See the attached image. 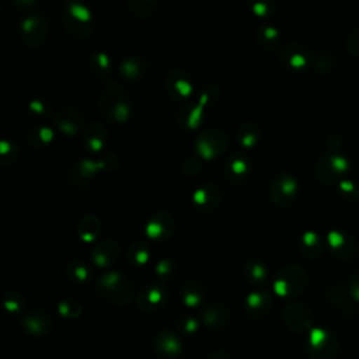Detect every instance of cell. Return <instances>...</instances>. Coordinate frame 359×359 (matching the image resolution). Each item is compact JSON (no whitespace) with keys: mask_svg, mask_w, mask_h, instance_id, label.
Returning <instances> with one entry per match:
<instances>
[{"mask_svg":"<svg viewBox=\"0 0 359 359\" xmlns=\"http://www.w3.org/2000/svg\"><path fill=\"white\" fill-rule=\"evenodd\" d=\"M97 107L102 118L111 123H123L132 112L128 91L119 81H108L101 90Z\"/></svg>","mask_w":359,"mask_h":359,"instance_id":"obj_1","label":"cell"},{"mask_svg":"<svg viewBox=\"0 0 359 359\" xmlns=\"http://www.w3.org/2000/svg\"><path fill=\"white\" fill-rule=\"evenodd\" d=\"M97 293L108 303L114 306L128 304L135 294L132 282L118 271L102 272L95 283Z\"/></svg>","mask_w":359,"mask_h":359,"instance_id":"obj_2","label":"cell"},{"mask_svg":"<svg viewBox=\"0 0 359 359\" xmlns=\"http://www.w3.org/2000/svg\"><path fill=\"white\" fill-rule=\"evenodd\" d=\"M119 158L116 154H104L98 158H90L83 157L74 161V164L69 170V178L72 182H74L77 187H83L90 184L97 174L100 172H108L114 171L119 167Z\"/></svg>","mask_w":359,"mask_h":359,"instance_id":"obj_3","label":"cell"},{"mask_svg":"<svg viewBox=\"0 0 359 359\" xmlns=\"http://www.w3.org/2000/svg\"><path fill=\"white\" fill-rule=\"evenodd\" d=\"M219 98V88L208 84L199 94L198 102H184L175 114L177 123L184 129H195L201 125L206 107L215 104Z\"/></svg>","mask_w":359,"mask_h":359,"instance_id":"obj_4","label":"cell"},{"mask_svg":"<svg viewBox=\"0 0 359 359\" xmlns=\"http://www.w3.org/2000/svg\"><path fill=\"white\" fill-rule=\"evenodd\" d=\"M63 25L67 34L77 39H86L93 32V13L81 1H69L62 14Z\"/></svg>","mask_w":359,"mask_h":359,"instance_id":"obj_5","label":"cell"},{"mask_svg":"<svg viewBox=\"0 0 359 359\" xmlns=\"http://www.w3.org/2000/svg\"><path fill=\"white\" fill-rule=\"evenodd\" d=\"M309 282V275L302 265L289 264L280 268L273 279V292L285 299L299 296Z\"/></svg>","mask_w":359,"mask_h":359,"instance_id":"obj_6","label":"cell"},{"mask_svg":"<svg viewBox=\"0 0 359 359\" xmlns=\"http://www.w3.org/2000/svg\"><path fill=\"white\" fill-rule=\"evenodd\" d=\"M304 351L310 359H335L339 345L331 331L325 328H311L306 338Z\"/></svg>","mask_w":359,"mask_h":359,"instance_id":"obj_7","label":"cell"},{"mask_svg":"<svg viewBox=\"0 0 359 359\" xmlns=\"http://www.w3.org/2000/svg\"><path fill=\"white\" fill-rule=\"evenodd\" d=\"M349 170V161L346 157L338 154V153H327L317 161L316 165V177L317 180L324 185H332L339 184L344 178V175Z\"/></svg>","mask_w":359,"mask_h":359,"instance_id":"obj_8","label":"cell"},{"mask_svg":"<svg viewBox=\"0 0 359 359\" xmlns=\"http://www.w3.org/2000/svg\"><path fill=\"white\" fill-rule=\"evenodd\" d=\"M229 146V136L219 128H208L195 139V150L202 158L212 160L224 153Z\"/></svg>","mask_w":359,"mask_h":359,"instance_id":"obj_9","label":"cell"},{"mask_svg":"<svg viewBox=\"0 0 359 359\" xmlns=\"http://www.w3.org/2000/svg\"><path fill=\"white\" fill-rule=\"evenodd\" d=\"M297 189H299L297 180L292 174L282 171L272 177L268 187V195H269V199L276 206L283 208L293 203L297 195Z\"/></svg>","mask_w":359,"mask_h":359,"instance_id":"obj_10","label":"cell"},{"mask_svg":"<svg viewBox=\"0 0 359 359\" xmlns=\"http://www.w3.org/2000/svg\"><path fill=\"white\" fill-rule=\"evenodd\" d=\"M20 34L28 46H41L49 35L46 18L41 13L27 14L20 22Z\"/></svg>","mask_w":359,"mask_h":359,"instance_id":"obj_11","label":"cell"},{"mask_svg":"<svg viewBox=\"0 0 359 359\" xmlns=\"http://www.w3.org/2000/svg\"><path fill=\"white\" fill-rule=\"evenodd\" d=\"M282 318L285 325L296 334L310 332L313 325V311L302 302L287 303L282 311Z\"/></svg>","mask_w":359,"mask_h":359,"instance_id":"obj_12","label":"cell"},{"mask_svg":"<svg viewBox=\"0 0 359 359\" xmlns=\"http://www.w3.org/2000/svg\"><path fill=\"white\" fill-rule=\"evenodd\" d=\"M168 303L167 289L157 282H150L144 285L136 294V306L143 313H157L165 307Z\"/></svg>","mask_w":359,"mask_h":359,"instance_id":"obj_13","label":"cell"},{"mask_svg":"<svg viewBox=\"0 0 359 359\" xmlns=\"http://www.w3.org/2000/svg\"><path fill=\"white\" fill-rule=\"evenodd\" d=\"M278 56L285 66L294 70L307 69L310 65L314 63L316 57V55L309 46L297 42H287L280 45Z\"/></svg>","mask_w":359,"mask_h":359,"instance_id":"obj_14","label":"cell"},{"mask_svg":"<svg viewBox=\"0 0 359 359\" xmlns=\"http://www.w3.org/2000/svg\"><path fill=\"white\" fill-rule=\"evenodd\" d=\"M327 243L332 255L341 261H352L358 257L359 244L356 238L345 230L334 229L328 231Z\"/></svg>","mask_w":359,"mask_h":359,"instance_id":"obj_15","label":"cell"},{"mask_svg":"<svg viewBox=\"0 0 359 359\" xmlns=\"http://www.w3.org/2000/svg\"><path fill=\"white\" fill-rule=\"evenodd\" d=\"M20 324L28 335L43 337L53 330L55 320L49 311L42 309H34L21 314Z\"/></svg>","mask_w":359,"mask_h":359,"instance_id":"obj_16","label":"cell"},{"mask_svg":"<svg viewBox=\"0 0 359 359\" xmlns=\"http://www.w3.org/2000/svg\"><path fill=\"white\" fill-rule=\"evenodd\" d=\"M53 121L59 130L66 136H74L81 129H84V114L80 108L74 105H63L60 107L55 115Z\"/></svg>","mask_w":359,"mask_h":359,"instance_id":"obj_17","label":"cell"},{"mask_svg":"<svg viewBox=\"0 0 359 359\" xmlns=\"http://www.w3.org/2000/svg\"><path fill=\"white\" fill-rule=\"evenodd\" d=\"M175 230V220L167 210L153 212L144 226V233L153 240H167Z\"/></svg>","mask_w":359,"mask_h":359,"instance_id":"obj_18","label":"cell"},{"mask_svg":"<svg viewBox=\"0 0 359 359\" xmlns=\"http://www.w3.org/2000/svg\"><path fill=\"white\" fill-rule=\"evenodd\" d=\"M153 349L160 359H177L182 352V344L178 334L163 328L154 335Z\"/></svg>","mask_w":359,"mask_h":359,"instance_id":"obj_19","label":"cell"},{"mask_svg":"<svg viewBox=\"0 0 359 359\" xmlns=\"http://www.w3.org/2000/svg\"><path fill=\"white\" fill-rule=\"evenodd\" d=\"M192 205L199 212H212L215 210L222 201V191L215 182H205L198 187L191 195Z\"/></svg>","mask_w":359,"mask_h":359,"instance_id":"obj_20","label":"cell"},{"mask_svg":"<svg viewBox=\"0 0 359 359\" xmlns=\"http://www.w3.org/2000/svg\"><path fill=\"white\" fill-rule=\"evenodd\" d=\"M121 244L115 238H102L90 251V258L94 265L108 268L121 257Z\"/></svg>","mask_w":359,"mask_h":359,"instance_id":"obj_21","label":"cell"},{"mask_svg":"<svg viewBox=\"0 0 359 359\" xmlns=\"http://www.w3.org/2000/svg\"><path fill=\"white\" fill-rule=\"evenodd\" d=\"M165 88L172 100L184 101L191 95L194 86L191 77L184 70L174 67L165 76Z\"/></svg>","mask_w":359,"mask_h":359,"instance_id":"obj_22","label":"cell"},{"mask_svg":"<svg viewBox=\"0 0 359 359\" xmlns=\"http://www.w3.org/2000/svg\"><path fill=\"white\" fill-rule=\"evenodd\" d=\"M273 306L272 296L265 290H254L245 296L244 307L250 318L261 320L266 317Z\"/></svg>","mask_w":359,"mask_h":359,"instance_id":"obj_23","label":"cell"},{"mask_svg":"<svg viewBox=\"0 0 359 359\" xmlns=\"http://www.w3.org/2000/svg\"><path fill=\"white\" fill-rule=\"evenodd\" d=\"M201 318L202 323L212 330H220L223 327H226L230 323L231 314L227 306L222 304V303H209L206 304L202 311H201Z\"/></svg>","mask_w":359,"mask_h":359,"instance_id":"obj_24","label":"cell"},{"mask_svg":"<svg viewBox=\"0 0 359 359\" xmlns=\"http://www.w3.org/2000/svg\"><path fill=\"white\" fill-rule=\"evenodd\" d=\"M83 143L90 151H100L105 147V144L109 140V133L108 129L100 123V122H90L84 126L81 132Z\"/></svg>","mask_w":359,"mask_h":359,"instance_id":"obj_25","label":"cell"},{"mask_svg":"<svg viewBox=\"0 0 359 359\" xmlns=\"http://www.w3.org/2000/svg\"><path fill=\"white\" fill-rule=\"evenodd\" d=\"M250 171V160L244 153L231 154L224 164V174L231 182H241Z\"/></svg>","mask_w":359,"mask_h":359,"instance_id":"obj_26","label":"cell"},{"mask_svg":"<svg viewBox=\"0 0 359 359\" xmlns=\"http://www.w3.org/2000/svg\"><path fill=\"white\" fill-rule=\"evenodd\" d=\"M325 299L330 302V304L335 306L341 313L349 314L353 311V307L351 304V300H353L349 294L348 285L344 286L341 283H332L325 289Z\"/></svg>","mask_w":359,"mask_h":359,"instance_id":"obj_27","label":"cell"},{"mask_svg":"<svg viewBox=\"0 0 359 359\" xmlns=\"http://www.w3.org/2000/svg\"><path fill=\"white\" fill-rule=\"evenodd\" d=\"M147 70V62L143 55H126L119 62V73L128 80H139Z\"/></svg>","mask_w":359,"mask_h":359,"instance_id":"obj_28","label":"cell"},{"mask_svg":"<svg viewBox=\"0 0 359 359\" xmlns=\"http://www.w3.org/2000/svg\"><path fill=\"white\" fill-rule=\"evenodd\" d=\"M88 69L95 79L104 81H108L114 72L109 55L102 50H95L88 56Z\"/></svg>","mask_w":359,"mask_h":359,"instance_id":"obj_29","label":"cell"},{"mask_svg":"<svg viewBox=\"0 0 359 359\" xmlns=\"http://www.w3.org/2000/svg\"><path fill=\"white\" fill-rule=\"evenodd\" d=\"M180 294L187 307H198L205 299V287L196 279H187L181 285Z\"/></svg>","mask_w":359,"mask_h":359,"instance_id":"obj_30","label":"cell"},{"mask_svg":"<svg viewBox=\"0 0 359 359\" xmlns=\"http://www.w3.org/2000/svg\"><path fill=\"white\" fill-rule=\"evenodd\" d=\"M53 137H55L53 129L49 128L48 125H42V123H35V125L29 126L27 130V135H25L27 143L34 149L46 147L53 140Z\"/></svg>","mask_w":359,"mask_h":359,"instance_id":"obj_31","label":"cell"},{"mask_svg":"<svg viewBox=\"0 0 359 359\" xmlns=\"http://www.w3.org/2000/svg\"><path fill=\"white\" fill-rule=\"evenodd\" d=\"M299 250L307 259H316L323 251V241L316 231H304L299 240Z\"/></svg>","mask_w":359,"mask_h":359,"instance_id":"obj_32","label":"cell"},{"mask_svg":"<svg viewBox=\"0 0 359 359\" xmlns=\"http://www.w3.org/2000/svg\"><path fill=\"white\" fill-rule=\"evenodd\" d=\"M101 233V220L95 215H84L77 224V236L80 240L90 243Z\"/></svg>","mask_w":359,"mask_h":359,"instance_id":"obj_33","label":"cell"},{"mask_svg":"<svg viewBox=\"0 0 359 359\" xmlns=\"http://www.w3.org/2000/svg\"><path fill=\"white\" fill-rule=\"evenodd\" d=\"M258 46L264 50H273L279 46V29L272 24H261L257 29Z\"/></svg>","mask_w":359,"mask_h":359,"instance_id":"obj_34","label":"cell"},{"mask_svg":"<svg viewBox=\"0 0 359 359\" xmlns=\"http://www.w3.org/2000/svg\"><path fill=\"white\" fill-rule=\"evenodd\" d=\"M237 140L244 147H254L261 136V128L254 121H245L237 128Z\"/></svg>","mask_w":359,"mask_h":359,"instance_id":"obj_35","label":"cell"},{"mask_svg":"<svg viewBox=\"0 0 359 359\" xmlns=\"http://www.w3.org/2000/svg\"><path fill=\"white\" fill-rule=\"evenodd\" d=\"M268 269L266 266L258 259H248L244 264V276L252 285H264L268 280Z\"/></svg>","mask_w":359,"mask_h":359,"instance_id":"obj_36","label":"cell"},{"mask_svg":"<svg viewBox=\"0 0 359 359\" xmlns=\"http://www.w3.org/2000/svg\"><path fill=\"white\" fill-rule=\"evenodd\" d=\"M150 258V247L144 241H135L126 248V259L133 266L144 265Z\"/></svg>","mask_w":359,"mask_h":359,"instance_id":"obj_37","label":"cell"},{"mask_svg":"<svg viewBox=\"0 0 359 359\" xmlns=\"http://www.w3.org/2000/svg\"><path fill=\"white\" fill-rule=\"evenodd\" d=\"M157 6L158 3L156 0H128L125 3L128 11L139 18L150 17L156 11Z\"/></svg>","mask_w":359,"mask_h":359,"instance_id":"obj_38","label":"cell"},{"mask_svg":"<svg viewBox=\"0 0 359 359\" xmlns=\"http://www.w3.org/2000/svg\"><path fill=\"white\" fill-rule=\"evenodd\" d=\"M66 273L73 282H77V283H84L90 278V269L87 264L80 258H74L69 261L66 266Z\"/></svg>","mask_w":359,"mask_h":359,"instance_id":"obj_39","label":"cell"},{"mask_svg":"<svg viewBox=\"0 0 359 359\" xmlns=\"http://www.w3.org/2000/svg\"><path fill=\"white\" fill-rule=\"evenodd\" d=\"M3 307L11 314H20L25 307V297L17 290H7L1 294Z\"/></svg>","mask_w":359,"mask_h":359,"instance_id":"obj_40","label":"cell"},{"mask_svg":"<svg viewBox=\"0 0 359 359\" xmlns=\"http://www.w3.org/2000/svg\"><path fill=\"white\" fill-rule=\"evenodd\" d=\"M20 156V147L13 139H3L0 142V164L4 167L13 165Z\"/></svg>","mask_w":359,"mask_h":359,"instance_id":"obj_41","label":"cell"},{"mask_svg":"<svg viewBox=\"0 0 359 359\" xmlns=\"http://www.w3.org/2000/svg\"><path fill=\"white\" fill-rule=\"evenodd\" d=\"M57 311L63 318L74 320L81 314L83 306L79 300L73 297H65L57 303Z\"/></svg>","mask_w":359,"mask_h":359,"instance_id":"obj_42","label":"cell"},{"mask_svg":"<svg viewBox=\"0 0 359 359\" xmlns=\"http://www.w3.org/2000/svg\"><path fill=\"white\" fill-rule=\"evenodd\" d=\"M175 327L181 334L192 335V334L198 332V330L201 327V321L192 314H182L177 318Z\"/></svg>","mask_w":359,"mask_h":359,"instance_id":"obj_43","label":"cell"},{"mask_svg":"<svg viewBox=\"0 0 359 359\" xmlns=\"http://www.w3.org/2000/svg\"><path fill=\"white\" fill-rule=\"evenodd\" d=\"M28 111L36 118H46L50 114V105L45 100L34 98L28 102Z\"/></svg>","mask_w":359,"mask_h":359,"instance_id":"obj_44","label":"cell"},{"mask_svg":"<svg viewBox=\"0 0 359 359\" xmlns=\"http://www.w3.org/2000/svg\"><path fill=\"white\" fill-rule=\"evenodd\" d=\"M338 188L344 198H346L349 201L359 199V185L355 181L345 178L338 184Z\"/></svg>","mask_w":359,"mask_h":359,"instance_id":"obj_45","label":"cell"},{"mask_svg":"<svg viewBox=\"0 0 359 359\" xmlns=\"http://www.w3.org/2000/svg\"><path fill=\"white\" fill-rule=\"evenodd\" d=\"M314 69L320 73H327L330 70L334 69L335 66V59L332 55L330 53H321V55H317L314 57V63H313Z\"/></svg>","mask_w":359,"mask_h":359,"instance_id":"obj_46","label":"cell"},{"mask_svg":"<svg viewBox=\"0 0 359 359\" xmlns=\"http://www.w3.org/2000/svg\"><path fill=\"white\" fill-rule=\"evenodd\" d=\"M156 275L160 278V279H167V278H171V275L174 273L175 271V264L171 258H161L157 264H156Z\"/></svg>","mask_w":359,"mask_h":359,"instance_id":"obj_47","label":"cell"},{"mask_svg":"<svg viewBox=\"0 0 359 359\" xmlns=\"http://www.w3.org/2000/svg\"><path fill=\"white\" fill-rule=\"evenodd\" d=\"M202 157L199 154H192L188 156L184 161H182V171L187 175H195L196 172H199V170L202 168Z\"/></svg>","mask_w":359,"mask_h":359,"instance_id":"obj_48","label":"cell"},{"mask_svg":"<svg viewBox=\"0 0 359 359\" xmlns=\"http://www.w3.org/2000/svg\"><path fill=\"white\" fill-rule=\"evenodd\" d=\"M345 48L349 55L359 57V27L353 28L345 39Z\"/></svg>","mask_w":359,"mask_h":359,"instance_id":"obj_49","label":"cell"},{"mask_svg":"<svg viewBox=\"0 0 359 359\" xmlns=\"http://www.w3.org/2000/svg\"><path fill=\"white\" fill-rule=\"evenodd\" d=\"M251 8H252V13L255 15H259V17H266L269 14H272V10H273V4L268 0H259V1H254L251 4Z\"/></svg>","mask_w":359,"mask_h":359,"instance_id":"obj_50","label":"cell"},{"mask_svg":"<svg viewBox=\"0 0 359 359\" xmlns=\"http://www.w3.org/2000/svg\"><path fill=\"white\" fill-rule=\"evenodd\" d=\"M348 290L353 302L359 303V271L353 272L348 280Z\"/></svg>","mask_w":359,"mask_h":359,"instance_id":"obj_51","label":"cell"},{"mask_svg":"<svg viewBox=\"0 0 359 359\" xmlns=\"http://www.w3.org/2000/svg\"><path fill=\"white\" fill-rule=\"evenodd\" d=\"M13 4L18 10H31L38 4V1L36 0H13Z\"/></svg>","mask_w":359,"mask_h":359,"instance_id":"obj_52","label":"cell"},{"mask_svg":"<svg viewBox=\"0 0 359 359\" xmlns=\"http://www.w3.org/2000/svg\"><path fill=\"white\" fill-rule=\"evenodd\" d=\"M206 359H231V355L227 352V351H222V349H217V351H213L210 352Z\"/></svg>","mask_w":359,"mask_h":359,"instance_id":"obj_53","label":"cell"}]
</instances>
